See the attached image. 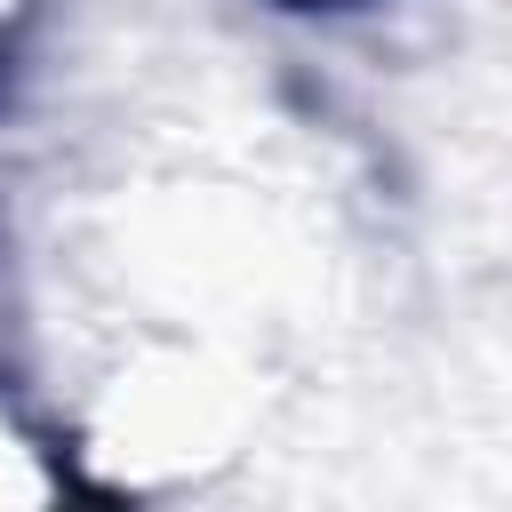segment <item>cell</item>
Segmentation results:
<instances>
[{
    "mask_svg": "<svg viewBox=\"0 0 512 512\" xmlns=\"http://www.w3.org/2000/svg\"><path fill=\"white\" fill-rule=\"evenodd\" d=\"M0 8H16V0H0Z\"/></svg>",
    "mask_w": 512,
    "mask_h": 512,
    "instance_id": "obj_1",
    "label": "cell"
}]
</instances>
